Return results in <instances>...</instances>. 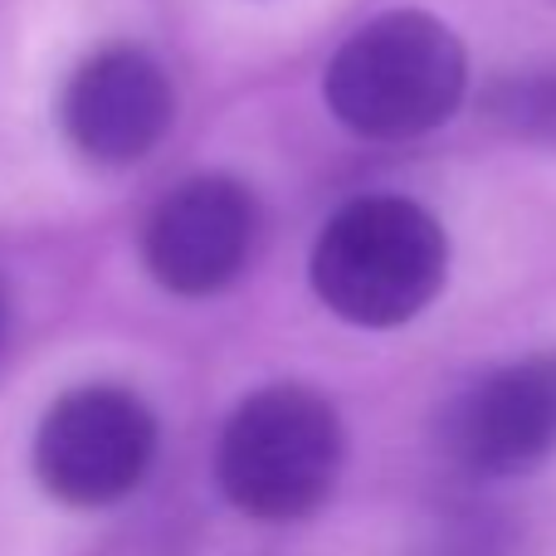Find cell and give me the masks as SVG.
<instances>
[{"label": "cell", "mask_w": 556, "mask_h": 556, "mask_svg": "<svg viewBox=\"0 0 556 556\" xmlns=\"http://www.w3.org/2000/svg\"><path fill=\"white\" fill-rule=\"evenodd\" d=\"M469 88L464 39L425 10L362 25L327 64V103L352 132L401 142L444 127Z\"/></svg>", "instance_id": "6da1fadb"}, {"label": "cell", "mask_w": 556, "mask_h": 556, "mask_svg": "<svg viewBox=\"0 0 556 556\" xmlns=\"http://www.w3.org/2000/svg\"><path fill=\"white\" fill-rule=\"evenodd\" d=\"M450 240L425 205L401 195L352 201L313 250V288L337 317L401 327L440 298Z\"/></svg>", "instance_id": "7a4b0ae2"}, {"label": "cell", "mask_w": 556, "mask_h": 556, "mask_svg": "<svg viewBox=\"0 0 556 556\" xmlns=\"http://www.w3.org/2000/svg\"><path fill=\"white\" fill-rule=\"evenodd\" d=\"M342 469V425L323 395L269 386L230 415L215 450L225 498L260 522L307 518Z\"/></svg>", "instance_id": "3957f363"}, {"label": "cell", "mask_w": 556, "mask_h": 556, "mask_svg": "<svg viewBox=\"0 0 556 556\" xmlns=\"http://www.w3.org/2000/svg\"><path fill=\"white\" fill-rule=\"evenodd\" d=\"M156 420L132 391L84 386L49 405L35 430V473L59 503L103 508L147 479Z\"/></svg>", "instance_id": "277c9868"}, {"label": "cell", "mask_w": 556, "mask_h": 556, "mask_svg": "<svg viewBox=\"0 0 556 556\" xmlns=\"http://www.w3.org/2000/svg\"><path fill=\"white\" fill-rule=\"evenodd\" d=\"M440 444L473 479H518L556 454V346L469 381L440 420Z\"/></svg>", "instance_id": "5b68a950"}, {"label": "cell", "mask_w": 556, "mask_h": 556, "mask_svg": "<svg viewBox=\"0 0 556 556\" xmlns=\"http://www.w3.org/2000/svg\"><path fill=\"white\" fill-rule=\"evenodd\" d=\"M250 195L235 181L201 176V181L181 186L172 201H162V211L152 215L142 235V254L156 283H166L172 293L201 298L240 274L244 254H250Z\"/></svg>", "instance_id": "8992f818"}, {"label": "cell", "mask_w": 556, "mask_h": 556, "mask_svg": "<svg viewBox=\"0 0 556 556\" xmlns=\"http://www.w3.org/2000/svg\"><path fill=\"white\" fill-rule=\"evenodd\" d=\"M172 123V84L137 49H103L64 93V132L93 162H137Z\"/></svg>", "instance_id": "52a82bcc"}, {"label": "cell", "mask_w": 556, "mask_h": 556, "mask_svg": "<svg viewBox=\"0 0 556 556\" xmlns=\"http://www.w3.org/2000/svg\"><path fill=\"white\" fill-rule=\"evenodd\" d=\"M483 113L498 132L556 152V74H513L483 93Z\"/></svg>", "instance_id": "ba28073f"}, {"label": "cell", "mask_w": 556, "mask_h": 556, "mask_svg": "<svg viewBox=\"0 0 556 556\" xmlns=\"http://www.w3.org/2000/svg\"><path fill=\"white\" fill-rule=\"evenodd\" d=\"M0 332H5V298H0Z\"/></svg>", "instance_id": "9c48e42d"}]
</instances>
